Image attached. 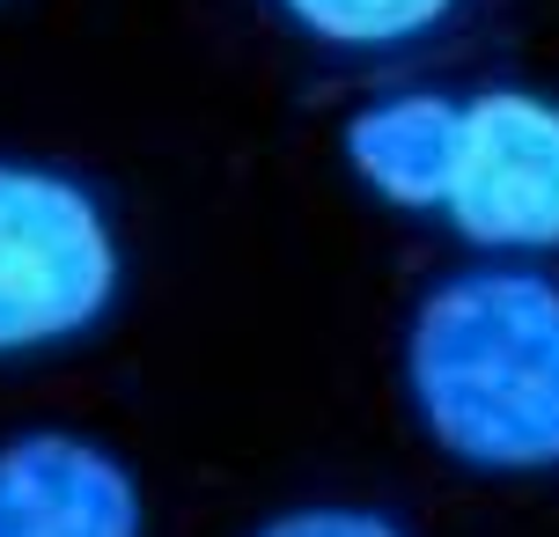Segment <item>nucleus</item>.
Wrapping results in <instances>:
<instances>
[{
    "label": "nucleus",
    "mask_w": 559,
    "mask_h": 537,
    "mask_svg": "<svg viewBox=\"0 0 559 537\" xmlns=\"http://www.w3.org/2000/svg\"><path fill=\"white\" fill-rule=\"evenodd\" d=\"M140 486L104 442L29 427L0 442V537H140Z\"/></svg>",
    "instance_id": "nucleus-4"
},
{
    "label": "nucleus",
    "mask_w": 559,
    "mask_h": 537,
    "mask_svg": "<svg viewBox=\"0 0 559 537\" xmlns=\"http://www.w3.org/2000/svg\"><path fill=\"white\" fill-rule=\"evenodd\" d=\"M464 243L559 251V104L537 88L464 96L449 184L435 206Z\"/></svg>",
    "instance_id": "nucleus-3"
},
{
    "label": "nucleus",
    "mask_w": 559,
    "mask_h": 537,
    "mask_svg": "<svg viewBox=\"0 0 559 537\" xmlns=\"http://www.w3.org/2000/svg\"><path fill=\"white\" fill-rule=\"evenodd\" d=\"M118 295V236L74 177L0 155V354L88 332Z\"/></svg>",
    "instance_id": "nucleus-2"
},
{
    "label": "nucleus",
    "mask_w": 559,
    "mask_h": 537,
    "mask_svg": "<svg viewBox=\"0 0 559 537\" xmlns=\"http://www.w3.org/2000/svg\"><path fill=\"white\" fill-rule=\"evenodd\" d=\"M456 118H464L456 96H383V104L346 118L338 147L361 170L368 192H383L391 206H413V214H435L449 184Z\"/></svg>",
    "instance_id": "nucleus-5"
},
{
    "label": "nucleus",
    "mask_w": 559,
    "mask_h": 537,
    "mask_svg": "<svg viewBox=\"0 0 559 537\" xmlns=\"http://www.w3.org/2000/svg\"><path fill=\"white\" fill-rule=\"evenodd\" d=\"M251 537H405L391 515L376 509H346V501H317V509H287L273 523H258Z\"/></svg>",
    "instance_id": "nucleus-7"
},
{
    "label": "nucleus",
    "mask_w": 559,
    "mask_h": 537,
    "mask_svg": "<svg viewBox=\"0 0 559 537\" xmlns=\"http://www.w3.org/2000/svg\"><path fill=\"white\" fill-rule=\"evenodd\" d=\"M273 8L332 52H391L442 29L464 0H273Z\"/></svg>",
    "instance_id": "nucleus-6"
},
{
    "label": "nucleus",
    "mask_w": 559,
    "mask_h": 537,
    "mask_svg": "<svg viewBox=\"0 0 559 537\" xmlns=\"http://www.w3.org/2000/svg\"><path fill=\"white\" fill-rule=\"evenodd\" d=\"M405 391L427 434L478 472H559V281L456 273L413 310Z\"/></svg>",
    "instance_id": "nucleus-1"
}]
</instances>
